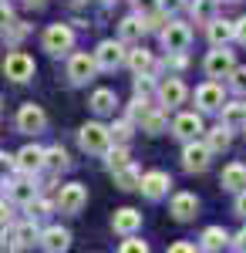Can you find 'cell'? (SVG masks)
Here are the masks:
<instances>
[{"label":"cell","mask_w":246,"mask_h":253,"mask_svg":"<svg viewBox=\"0 0 246 253\" xmlns=\"http://www.w3.org/2000/svg\"><path fill=\"white\" fill-rule=\"evenodd\" d=\"M44 51L51 54V58H64V54H71L75 51V31L68 27V24H51L47 31H44Z\"/></svg>","instance_id":"5"},{"label":"cell","mask_w":246,"mask_h":253,"mask_svg":"<svg viewBox=\"0 0 246 253\" xmlns=\"http://www.w3.org/2000/svg\"><path fill=\"white\" fill-rule=\"evenodd\" d=\"M71 169V156L61 149V145H51V149H44V172L51 175H61Z\"/></svg>","instance_id":"25"},{"label":"cell","mask_w":246,"mask_h":253,"mask_svg":"<svg viewBox=\"0 0 246 253\" xmlns=\"http://www.w3.org/2000/svg\"><path fill=\"white\" fill-rule=\"evenodd\" d=\"M61 213L68 216H78L84 206H88V186H81V182H68V186H61L57 189V203H54Z\"/></svg>","instance_id":"7"},{"label":"cell","mask_w":246,"mask_h":253,"mask_svg":"<svg viewBox=\"0 0 246 253\" xmlns=\"http://www.w3.org/2000/svg\"><path fill=\"white\" fill-rule=\"evenodd\" d=\"M216 3H219V0H192L189 3L192 20H196V24H209V20L216 17Z\"/></svg>","instance_id":"34"},{"label":"cell","mask_w":246,"mask_h":253,"mask_svg":"<svg viewBox=\"0 0 246 253\" xmlns=\"http://www.w3.org/2000/svg\"><path fill=\"white\" fill-rule=\"evenodd\" d=\"M27 31H31V27H27V24H24V20H10V24H7V27H3V31H0V34H3V41H7V44H20V41L27 38Z\"/></svg>","instance_id":"35"},{"label":"cell","mask_w":246,"mask_h":253,"mask_svg":"<svg viewBox=\"0 0 246 253\" xmlns=\"http://www.w3.org/2000/svg\"><path fill=\"white\" fill-rule=\"evenodd\" d=\"M236 216H243V219H246V189L236 193Z\"/></svg>","instance_id":"45"},{"label":"cell","mask_w":246,"mask_h":253,"mask_svg":"<svg viewBox=\"0 0 246 253\" xmlns=\"http://www.w3.org/2000/svg\"><path fill=\"white\" fill-rule=\"evenodd\" d=\"M24 210H27V216H31V219H44V216H51L54 203H47V199L38 193L34 199H31V203H27V206H24Z\"/></svg>","instance_id":"36"},{"label":"cell","mask_w":246,"mask_h":253,"mask_svg":"<svg viewBox=\"0 0 246 253\" xmlns=\"http://www.w3.org/2000/svg\"><path fill=\"white\" fill-rule=\"evenodd\" d=\"M169 250H172V253H192L196 247H192V243H172Z\"/></svg>","instance_id":"47"},{"label":"cell","mask_w":246,"mask_h":253,"mask_svg":"<svg viewBox=\"0 0 246 253\" xmlns=\"http://www.w3.org/2000/svg\"><path fill=\"white\" fill-rule=\"evenodd\" d=\"M216 115H219L223 125H229V128L236 132V128L246 125V101H223V108H219Z\"/></svg>","instance_id":"24"},{"label":"cell","mask_w":246,"mask_h":253,"mask_svg":"<svg viewBox=\"0 0 246 253\" xmlns=\"http://www.w3.org/2000/svg\"><path fill=\"white\" fill-rule=\"evenodd\" d=\"M243 132H246V125H243Z\"/></svg>","instance_id":"52"},{"label":"cell","mask_w":246,"mask_h":253,"mask_svg":"<svg viewBox=\"0 0 246 253\" xmlns=\"http://www.w3.org/2000/svg\"><path fill=\"white\" fill-rule=\"evenodd\" d=\"M169 213L175 223H189V219H196L199 216V199H196V193H175L169 199Z\"/></svg>","instance_id":"16"},{"label":"cell","mask_w":246,"mask_h":253,"mask_svg":"<svg viewBox=\"0 0 246 253\" xmlns=\"http://www.w3.org/2000/svg\"><path fill=\"white\" fill-rule=\"evenodd\" d=\"M34 196H38V182H34V175L20 172V179L7 182V203H14V206H27Z\"/></svg>","instance_id":"17"},{"label":"cell","mask_w":246,"mask_h":253,"mask_svg":"<svg viewBox=\"0 0 246 253\" xmlns=\"http://www.w3.org/2000/svg\"><path fill=\"white\" fill-rule=\"evenodd\" d=\"M206 125H203V112H179L172 118V135L179 142H189V138H203Z\"/></svg>","instance_id":"11"},{"label":"cell","mask_w":246,"mask_h":253,"mask_svg":"<svg viewBox=\"0 0 246 253\" xmlns=\"http://www.w3.org/2000/svg\"><path fill=\"white\" fill-rule=\"evenodd\" d=\"M0 71H3V78H10L14 84H27V81L34 78L38 64H34V58L27 51H10L3 58V64H0Z\"/></svg>","instance_id":"4"},{"label":"cell","mask_w":246,"mask_h":253,"mask_svg":"<svg viewBox=\"0 0 246 253\" xmlns=\"http://www.w3.org/2000/svg\"><path fill=\"white\" fill-rule=\"evenodd\" d=\"M159 7H162L165 17H172V14H179V10L186 7V0H159Z\"/></svg>","instance_id":"41"},{"label":"cell","mask_w":246,"mask_h":253,"mask_svg":"<svg viewBox=\"0 0 246 253\" xmlns=\"http://www.w3.org/2000/svg\"><path fill=\"white\" fill-rule=\"evenodd\" d=\"M169 186H172V175L162 172V169H152V172H142V182H138V189L145 199H162V196H169Z\"/></svg>","instance_id":"15"},{"label":"cell","mask_w":246,"mask_h":253,"mask_svg":"<svg viewBox=\"0 0 246 253\" xmlns=\"http://www.w3.org/2000/svg\"><path fill=\"white\" fill-rule=\"evenodd\" d=\"M44 128H47V115H44V108L34 105V101L20 105V112H17V132H24V135H38V132H44Z\"/></svg>","instance_id":"13"},{"label":"cell","mask_w":246,"mask_h":253,"mask_svg":"<svg viewBox=\"0 0 246 253\" xmlns=\"http://www.w3.org/2000/svg\"><path fill=\"white\" fill-rule=\"evenodd\" d=\"M91 112L95 115H115V105H118V95H115L112 88H98V91H91Z\"/></svg>","instance_id":"28"},{"label":"cell","mask_w":246,"mask_h":253,"mask_svg":"<svg viewBox=\"0 0 246 253\" xmlns=\"http://www.w3.org/2000/svg\"><path fill=\"white\" fill-rule=\"evenodd\" d=\"M233 41H240V44H246V17L233 20Z\"/></svg>","instance_id":"43"},{"label":"cell","mask_w":246,"mask_h":253,"mask_svg":"<svg viewBox=\"0 0 246 253\" xmlns=\"http://www.w3.org/2000/svg\"><path fill=\"white\" fill-rule=\"evenodd\" d=\"M112 230L118 236H128V233H138L142 230V213L132 210V206H122V210H115L112 216Z\"/></svg>","instance_id":"21"},{"label":"cell","mask_w":246,"mask_h":253,"mask_svg":"<svg viewBox=\"0 0 246 253\" xmlns=\"http://www.w3.org/2000/svg\"><path fill=\"white\" fill-rule=\"evenodd\" d=\"M226 78H229V88H233L236 95H246V68H240V64H236Z\"/></svg>","instance_id":"38"},{"label":"cell","mask_w":246,"mask_h":253,"mask_svg":"<svg viewBox=\"0 0 246 253\" xmlns=\"http://www.w3.org/2000/svg\"><path fill=\"white\" fill-rule=\"evenodd\" d=\"M155 98L162 108H179L186 98H189V88L182 78H165L162 84H155Z\"/></svg>","instance_id":"14"},{"label":"cell","mask_w":246,"mask_h":253,"mask_svg":"<svg viewBox=\"0 0 246 253\" xmlns=\"http://www.w3.org/2000/svg\"><path fill=\"white\" fill-rule=\"evenodd\" d=\"M105 3H112V0H105Z\"/></svg>","instance_id":"51"},{"label":"cell","mask_w":246,"mask_h":253,"mask_svg":"<svg viewBox=\"0 0 246 253\" xmlns=\"http://www.w3.org/2000/svg\"><path fill=\"white\" fill-rule=\"evenodd\" d=\"M128 162H132V152H128V145H122V142H112V145L105 149V166H108V172L122 169V166H128Z\"/></svg>","instance_id":"32"},{"label":"cell","mask_w":246,"mask_h":253,"mask_svg":"<svg viewBox=\"0 0 246 253\" xmlns=\"http://www.w3.org/2000/svg\"><path fill=\"white\" fill-rule=\"evenodd\" d=\"M125 64L132 68L135 75H152V71H155V58H152V51H145V47L128 51V54H125Z\"/></svg>","instance_id":"30"},{"label":"cell","mask_w":246,"mask_h":253,"mask_svg":"<svg viewBox=\"0 0 246 253\" xmlns=\"http://www.w3.org/2000/svg\"><path fill=\"white\" fill-rule=\"evenodd\" d=\"M223 101H226V88L219 84L216 78L203 81L199 88H196V105H199V112H209V115H216L219 108H223Z\"/></svg>","instance_id":"10"},{"label":"cell","mask_w":246,"mask_h":253,"mask_svg":"<svg viewBox=\"0 0 246 253\" xmlns=\"http://www.w3.org/2000/svg\"><path fill=\"white\" fill-rule=\"evenodd\" d=\"M142 34H145V20L138 14H128V17L118 20V41L122 44H135V41H142Z\"/></svg>","instance_id":"23"},{"label":"cell","mask_w":246,"mask_h":253,"mask_svg":"<svg viewBox=\"0 0 246 253\" xmlns=\"http://www.w3.org/2000/svg\"><path fill=\"white\" fill-rule=\"evenodd\" d=\"M24 3H27V7H44L47 0H24Z\"/></svg>","instance_id":"48"},{"label":"cell","mask_w":246,"mask_h":253,"mask_svg":"<svg viewBox=\"0 0 246 253\" xmlns=\"http://www.w3.org/2000/svg\"><path fill=\"white\" fill-rule=\"evenodd\" d=\"M132 91H135V98H152L155 95V81H152V75H135Z\"/></svg>","instance_id":"37"},{"label":"cell","mask_w":246,"mask_h":253,"mask_svg":"<svg viewBox=\"0 0 246 253\" xmlns=\"http://www.w3.org/2000/svg\"><path fill=\"white\" fill-rule=\"evenodd\" d=\"M14 162H17V172L38 175V172H44V149L41 145H24L17 156H14Z\"/></svg>","instance_id":"19"},{"label":"cell","mask_w":246,"mask_h":253,"mask_svg":"<svg viewBox=\"0 0 246 253\" xmlns=\"http://www.w3.org/2000/svg\"><path fill=\"white\" fill-rule=\"evenodd\" d=\"M219 182H223V189H229V193L246 189V166L243 162H229L226 169H223V175H219Z\"/></svg>","instance_id":"26"},{"label":"cell","mask_w":246,"mask_h":253,"mask_svg":"<svg viewBox=\"0 0 246 253\" xmlns=\"http://www.w3.org/2000/svg\"><path fill=\"white\" fill-rule=\"evenodd\" d=\"M138 128L149 132V135H162V132L169 128V108H162V105H149L145 115L138 118Z\"/></svg>","instance_id":"20"},{"label":"cell","mask_w":246,"mask_h":253,"mask_svg":"<svg viewBox=\"0 0 246 253\" xmlns=\"http://www.w3.org/2000/svg\"><path fill=\"white\" fill-rule=\"evenodd\" d=\"M138 132V125H135L132 118L125 115V118H118V122H112L108 125V135H112V142H122V145H128V138Z\"/></svg>","instance_id":"33"},{"label":"cell","mask_w":246,"mask_h":253,"mask_svg":"<svg viewBox=\"0 0 246 253\" xmlns=\"http://www.w3.org/2000/svg\"><path fill=\"white\" fill-rule=\"evenodd\" d=\"M159 41H162V51H189L192 44V27L189 24H182V20H165L162 27H159Z\"/></svg>","instance_id":"3"},{"label":"cell","mask_w":246,"mask_h":253,"mask_svg":"<svg viewBox=\"0 0 246 253\" xmlns=\"http://www.w3.org/2000/svg\"><path fill=\"white\" fill-rule=\"evenodd\" d=\"M199 247L209 253H216V250H223V247H229V233L223 230V226H206L203 230V236H199Z\"/></svg>","instance_id":"29"},{"label":"cell","mask_w":246,"mask_h":253,"mask_svg":"<svg viewBox=\"0 0 246 253\" xmlns=\"http://www.w3.org/2000/svg\"><path fill=\"white\" fill-rule=\"evenodd\" d=\"M38 219H24V223H7L0 226V250H27L38 243Z\"/></svg>","instance_id":"1"},{"label":"cell","mask_w":246,"mask_h":253,"mask_svg":"<svg viewBox=\"0 0 246 253\" xmlns=\"http://www.w3.org/2000/svg\"><path fill=\"white\" fill-rule=\"evenodd\" d=\"M233 68H236V58H233V51H229L226 44H216V47L206 54V61H203L206 78H226Z\"/></svg>","instance_id":"8"},{"label":"cell","mask_w":246,"mask_h":253,"mask_svg":"<svg viewBox=\"0 0 246 253\" xmlns=\"http://www.w3.org/2000/svg\"><path fill=\"white\" fill-rule=\"evenodd\" d=\"M118 250H122V253H145V250H149V243H145V240H135V233H128L125 240H122Z\"/></svg>","instance_id":"39"},{"label":"cell","mask_w":246,"mask_h":253,"mask_svg":"<svg viewBox=\"0 0 246 253\" xmlns=\"http://www.w3.org/2000/svg\"><path fill=\"white\" fill-rule=\"evenodd\" d=\"M78 145H81V152H88V156H105V149L112 145L108 125H101V122H84V125L78 128Z\"/></svg>","instance_id":"2"},{"label":"cell","mask_w":246,"mask_h":253,"mask_svg":"<svg viewBox=\"0 0 246 253\" xmlns=\"http://www.w3.org/2000/svg\"><path fill=\"white\" fill-rule=\"evenodd\" d=\"M38 247L47 250V253H64L71 247V233H68L64 226H47V230L38 233Z\"/></svg>","instance_id":"18"},{"label":"cell","mask_w":246,"mask_h":253,"mask_svg":"<svg viewBox=\"0 0 246 253\" xmlns=\"http://www.w3.org/2000/svg\"><path fill=\"white\" fill-rule=\"evenodd\" d=\"M229 3H236V0H229Z\"/></svg>","instance_id":"50"},{"label":"cell","mask_w":246,"mask_h":253,"mask_svg":"<svg viewBox=\"0 0 246 253\" xmlns=\"http://www.w3.org/2000/svg\"><path fill=\"white\" fill-rule=\"evenodd\" d=\"M10 20H14V7H10L7 0H0V31H3Z\"/></svg>","instance_id":"42"},{"label":"cell","mask_w":246,"mask_h":253,"mask_svg":"<svg viewBox=\"0 0 246 253\" xmlns=\"http://www.w3.org/2000/svg\"><path fill=\"white\" fill-rule=\"evenodd\" d=\"M98 75V64L91 54H84V51H78V54H71L68 58V78H71V84H88V81H95Z\"/></svg>","instance_id":"12"},{"label":"cell","mask_w":246,"mask_h":253,"mask_svg":"<svg viewBox=\"0 0 246 253\" xmlns=\"http://www.w3.org/2000/svg\"><path fill=\"white\" fill-rule=\"evenodd\" d=\"M206 34H209V44H212V47H216V44H229V41H233V20L212 17L206 24Z\"/></svg>","instance_id":"27"},{"label":"cell","mask_w":246,"mask_h":253,"mask_svg":"<svg viewBox=\"0 0 246 253\" xmlns=\"http://www.w3.org/2000/svg\"><path fill=\"white\" fill-rule=\"evenodd\" d=\"M125 44L122 41H101L95 51H91V58H95L98 71H118L122 64H125Z\"/></svg>","instance_id":"6"},{"label":"cell","mask_w":246,"mask_h":253,"mask_svg":"<svg viewBox=\"0 0 246 253\" xmlns=\"http://www.w3.org/2000/svg\"><path fill=\"white\" fill-rule=\"evenodd\" d=\"M14 172H17V162H14V156H10V152H0V182H7Z\"/></svg>","instance_id":"40"},{"label":"cell","mask_w":246,"mask_h":253,"mask_svg":"<svg viewBox=\"0 0 246 253\" xmlns=\"http://www.w3.org/2000/svg\"><path fill=\"white\" fill-rule=\"evenodd\" d=\"M7 223H10V203L0 199V226H7Z\"/></svg>","instance_id":"46"},{"label":"cell","mask_w":246,"mask_h":253,"mask_svg":"<svg viewBox=\"0 0 246 253\" xmlns=\"http://www.w3.org/2000/svg\"><path fill=\"white\" fill-rule=\"evenodd\" d=\"M203 142L209 145V152L212 156H219V152H229V145H233V128L229 125H212L209 132H203Z\"/></svg>","instance_id":"22"},{"label":"cell","mask_w":246,"mask_h":253,"mask_svg":"<svg viewBox=\"0 0 246 253\" xmlns=\"http://www.w3.org/2000/svg\"><path fill=\"white\" fill-rule=\"evenodd\" d=\"M112 175H115V186H118V189H125V193L138 189V182H142V172H138V166H135V162L122 166V169H115Z\"/></svg>","instance_id":"31"},{"label":"cell","mask_w":246,"mask_h":253,"mask_svg":"<svg viewBox=\"0 0 246 253\" xmlns=\"http://www.w3.org/2000/svg\"><path fill=\"white\" fill-rule=\"evenodd\" d=\"M229 247H233V250H246V226L236 236H229Z\"/></svg>","instance_id":"44"},{"label":"cell","mask_w":246,"mask_h":253,"mask_svg":"<svg viewBox=\"0 0 246 253\" xmlns=\"http://www.w3.org/2000/svg\"><path fill=\"white\" fill-rule=\"evenodd\" d=\"M209 159H212V152H209V145L203 138H189L182 145V169L186 172H206Z\"/></svg>","instance_id":"9"},{"label":"cell","mask_w":246,"mask_h":253,"mask_svg":"<svg viewBox=\"0 0 246 253\" xmlns=\"http://www.w3.org/2000/svg\"><path fill=\"white\" fill-rule=\"evenodd\" d=\"M0 112H3V98H0Z\"/></svg>","instance_id":"49"}]
</instances>
